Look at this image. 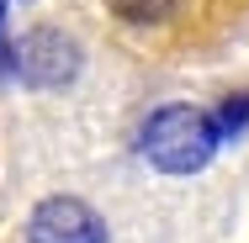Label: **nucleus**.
<instances>
[{
  "label": "nucleus",
  "instance_id": "obj_1",
  "mask_svg": "<svg viewBox=\"0 0 249 243\" xmlns=\"http://www.w3.org/2000/svg\"><path fill=\"white\" fill-rule=\"evenodd\" d=\"M217 143H223L217 116L201 111V106H186V100L149 111V122L138 127L143 159L154 169H164V175H196V169H207V159L217 153Z\"/></svg>",
  "mask_w": 249,
  "mask_h": 243
},
{
  "label": "nucleus",
  "instance_id": "obj_2",
  "mask_svg": "<svg viewBox=\"0 0 249 243\" xmlns=\"http://www.w3.org/2000/svg\"><path fill=\"white\" fill-rule=\"evenodd\" d=\"M16 74L27 85H43V90H64L74 74H80V48L69 43V32L58 27H37L16 43Z\"/></svg>",
  "mask_w": 249,
  "mask_h": 243
},
{
  "label": "nucleus",
  "instance_id": "obj_3",
  "mask_svg": "<svg viewBox=\"0 0 249 243\" xmlns=\"http://www.w3.org/2000/svg\"><path fill=\"white\" fill-rule=\"evenodd\" d=\"M27 238L32 243H106V222L80 195H48V201H37Z\"/></svg>",
  "mask_w": 249,
  "mask_h": 243
},
{
  "label": "nucleus",
  "instance_id": "obj_4",
  "mask_svg": "<svg viewBox=\"0 0 249 243\" xmlns=\"http://www.w3.org/2000/svg\"><path fill=\"white\" fill-rule=\"evenodd\" d=\"M106 5H111V16H122L133 27H154L175 11V0H106Z\"/></svg>",
  "mask_w": 249,
  "mask_h": 243
},
{
  "label": "nucleus",
  "instance_id": "obj_5",
  "mask_svg": "<svg viewBox=\"0 0 249 243\" xmlns=\"http://www.w3.org/2000/svg\"><path fill=\"white\" fill-rule=\"evenodd\" d=\"M212 116H217V132H223V138H239V132L249 127V90L223 96V106H217Z\"/></svg>",
  "mask_w": 249,
  "mask_h": 243
},
{
  "label": "nucleus",
  "instance_id": "obj_6",
  "mask_svg": "<svg viewBox=\"0 0 249 243\" xmlns=\"http://www.w3.org/2000/svg\"><path fill=\"white\" fill-rule=\"evenodd\" d=\"M0 27H5V0H0Z\"/></svg>",
  "mask_w": 249,
  "mask_h": 243
}]
</instances>
